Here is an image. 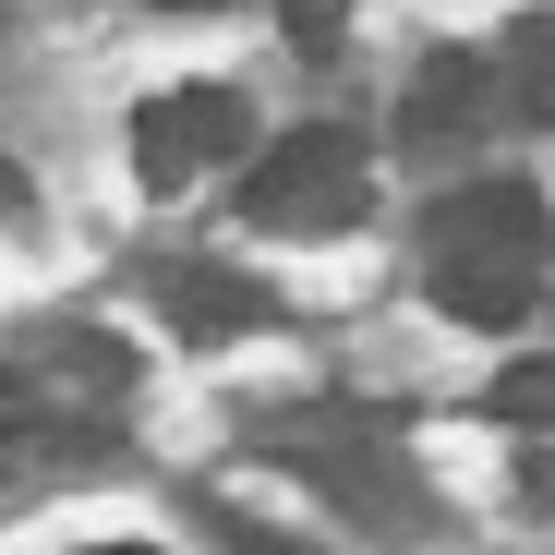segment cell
<instances>
[{"mask_svg":"<svg viewBox=\"0 0 555 555\" xmlns=\"http://www.w3.org/2000/svg\"><path fill=\"white\" fill-rule=\"evenodd\" d=\"M495 423H519V435H555V362H519V375L495 387Z\"/></svg>","mask_w":555,"mask_h":555,"instance_id":"7","label":"cell"},{"mask_svg":"<svg viewBox=\"0 0 555 555\" xmlns=\"http://www.w3.org/2000/svg\"><path fill=\"white\" fill-rule=\"evenodd\" d=\"M555 278V206L531 181H459L423 218V291L459 326H519Z\"/></svg>","mask_w":555,"mask_h":555,"instance_id":"1","label":"cell"},{"mask_svg":"<svg viewBox=\"0 0 555 555\" xmlns=\"http://www.w3.org/2000/svg\"><path fill=\"white\" fill-rule=\"evenodd\" d=\"M230 531V555H302V543H278V531H254V519H218Z\"/></svg>","mask_w":555,"mask_h":555,"instance_id":"9","label":"cell"},{"mask_svg":"<svg viewBox=\"0 0 555 555\" xmlns=\"http://www.w3.org/2000/svg\"><path fill=\"white\" fill-rule=\"evenodd\" d=\"M157 314H169V338H194V350H230V338H254L278 302H266V278H242V266L194 254V266H169V278H157Z\"/></svg>","mask_w":555,"mask_h":555,"instance_id":"5","label":"cell"},{"mask_svg":"<svg viewBox=\"0 0 555 555\" xmlns=\"http://www.w3.org/2000/svg\"><path fill=\"white\" fill-rule=\"evenodd\" d=\"M495 85H507V109H519V121L555 133V13H519V25L495 37Z\"/></svg>","mask_w":555,"mask_h":555,"instance_id":"6","label":"cell"},{"mask_svg":"<svg viewBox=\"0 0 555 555\" xmlns=\"http://www.w3.org/2000/svg\"><path fill=\"white\" fill-rule=\"evenodd\" d=\"M157 13H230V0H157Z\"/></svg>","mask_w":555,"mask_h":555,"instance_id":"11","label":"cell"},{"mask_svg":"<svg viewBox=\"0 0 555 555\" xmlns=\"http://www.w3.org/2000/svg\"><path fill=\"white\" fill-rule=\"evenodd\" d=\"M519 459H531V495H555V435H531Z\"/></svg>","mask_w":555,"mask_h":555,"instance_id":"10","label":"cell"},{"mask_svg":"<svg viewBox=\"0 0 555 555\" xmlns=\"http://www.w3.org/2000/svg\"><path fill=\"white\" fill-rule=\"evenodd\" d=\"M254 145V109L230 98V85H169V98H145L133 121V181L145 194H181V181H206Z\"/></svg>","mask_w":555,"mask_h":555,"instance_id":"3","label":"cell"},{"mask_svg":"<svg viewBox=\"0 0 555 555\" xmlns=\"http://www.w3.org/2000/svg\"><path fill=\"white\" fill-rule=\"evenodd\" d=\"M362 206H375V157H362V133L338 121H302V133H278L242 181V218L266 242H338L362 230Z\"/></svg>","mask_w":555,"mask_h":555,"instance_id":"2","label":"cell"},{"mask_svg":"<svg viewBox=\"0 0 555 555\" xmlns=\"http://www.w3.org/2000/svg\"><path fill=\"white\" fill-rule=\"evenodd\" d=\"M278 13H291V49H314V61L338 49V0H278Z\"/></svg>","mask_w":555,"mask_h":555,"instance_id":"8","label":"cell"},{"mask_svg":"<svg viewBox=\"0 0 555 555\" xmlns=\"http://www.w3.org/2000/svg\"><path fill=\"white\" fill-rule=\"evenodd\" d=\"M98 555H157V543H98Z\"/></svg>","mask_w":555,"mask_h":555,"instance_id":"12","label":"cell"},{"mask_svg":"<svg viewBox=\"0 0 555 555\" xmlns=\"http://www.w3.org/2000/svg\"><path fill=\"white\" fill-rule=\"evenodd\" d=\"M495 109H507L495 61H459V49H447V61L411 73V98H399V145H411V157H447V145H472Z\"/></svg>","mask_w":555,"mask_h":555,"instance_id":"4","label":"cell"}]
</instances>
